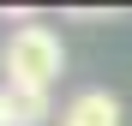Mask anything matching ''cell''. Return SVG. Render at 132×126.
I'll list each match as a JSON object with an SVG mask.
<instances>
[{
    "instance_id": "obj_1",
    "label": "cell",
    "mask_w": 132,
    "mask_h": 126,
    "mask_svg": "<svg viewBox=\"0 0 132 126\" xmlns=\"http://www.w3.org/2000/svg\"><path fill=\"white\" fill-rule=\"evenodd\" d=\"M0 66H6V90H54L66 48L48 24H18L6 36V48H0Z\"/></svg>"
},
{
    "instance_id": "obj_2",
    "label": "cell",
    "mask_w": 132,
    "mask_h": 126,
    "mask_svg": "<svg viewBox=\"0 0 132 126\" xmlns=\"http://www.w3.org/2000/svg\"><path fill=\"white\" fill-rule=\"evenodd\" d=\"M60 126H120V96L114 90H78L60 108Z\"/></svg>"
},
{
    "instance_id": "obj_3",
    "label": "cell",
    "mask_w": 132,
    "mask_h": 126,
    "mask_svg": "<svg viewBox=\"0 0 132 126\" xmlns=\"http://www.w3.org/2000/svg\"><path fill=\"white\" fill-rule=\"evenodd\" d=\"M0 90H6V84H0ZM6 102H12V126H48L54 120L48 90H6Z\"/></svg>"
},
{
    "instance_id": "obj_4",
    "label": "cell",
    "mask_w": 132,
    "mask_h": 126,
    "mask_svg": "<svg viewBox=\"0 0 132 126\" xmlns=\"http://www.w3.org/2000/svg\"><path fill=\"white\" fill-rule=\"evenodd\" d=\"M0 126H12V102H6V90H0Z\"/></svg>"
}]
</instances>
